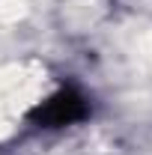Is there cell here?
Segmentation results:
<instances>
[{
    "label": "cell",
    "instance_id": "obj_1",
    "mask_svg": "<svg viewBox=\"0 0 152 155\" xmlns=\"http://www.w3.org/2000/svg\"><path fill=\"white\" fill-rule=\"evenodd\" d=\"M87 116V98L81 96L78 90H60L48 101H42L36 110L30 114V119L42 125V128H63V125H72L78 119Z\"/></svg>",
    "mask_w": 152,
    "mask_h": 155
}]
</instances>
